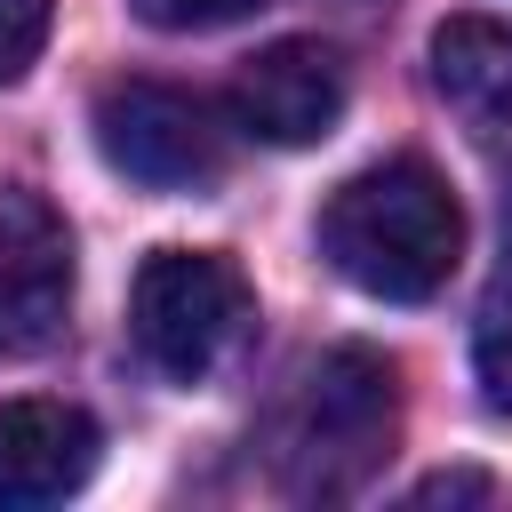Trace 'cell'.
I'll return each instance as SVG.
<instances>
[{
    "instance_id": "obj_6",
    "label": "cell",
    "mask_w": 512,
    "mask_h": 512,
    "mask_svg": "<svg viewBox=\"0 0 512 512\" xmlns=\"http://www.w3.org/2000/svg\"><path fill=\"white\" fill-rule=\"evenodd\" d=\"M344 96H352V80H344L336 48H320V40H272L232 80V128L256 136V144L296 152V144H320L344 120Z\"/></svg>"
},
{
    "instance_id": "obj_2",
    "label": "cell",
    "mask_w": 512,
    "mask_h": 512,
    "mask_svg": "<svg viewBox=\"0 0 512 512\" xmlns=\"http://www.w3.org/2000/svg\"><path fill=\"white\" fill-rule=\"evenodd\" d=\"M392 440H400V376H392V360L368 352V344H328L296 376V392L280 400L272 472L304 504H344L384 472Z\"/></svg>"
},
{
    "instance_id": "obj_3",
    "label": "cell",
    "mask_w": 512,
    "mask_h": 512,
    "mask_svg": "<svg viewBox=\"0 0 512 512\" xmlns=\"http://www.w3.org/2000/svg\"><path fill=\"white\" fill-rule=\"evenodd\" d=\"M256 328V296L216 248H152L128 288V336L168 384H208Z\"/></svg>"
},
{
    "instance_id": "obj_8",
    "label": "cell",
    "mask_w": 512,
    "mask_h": 512,
    "mask_svg": "<svg viewBox=\"0 0 512 512\" xmlns=\"http://www.w3.org/2000/svg\"><path fill=\"white\" fill-rule=\"evenodd\" d=\"M432 88L440 104L480 136H512V24L496 16H448L432 32Z\"/></svg>"
},
{
    "instance_id": "obj_10",
    "label": "cell",
    "mask_w": 512,
    "mask_h": 512,
    "mask_svg": "<svg viewBox=\"0 0 512 512\" xmlns=\"http://www.w3.org/2000/svg\"><path fill=\"white\" fill-rule=\"evenodd\" d=\"M48 16H56V0H0V88L32 72V56L48 40Z\"/></svg>"
},
{
    "instance_id": "obj_9",
    "label": "cell",
    "mask_w": 512,
    "mask_h": 512,
    "mask_svg": "<svg viewBox=\"0 0 512 512\" xmlns=\"http://www.w3.org/2000/svg\"><path fill=\"white\" fill-rule=\"evenodd\" d=\"M472 384H480L488 416H512V232H504V264L488 272L480 312H472Z\"/></svg>"
},
{
    "instance_id": "obj_1",
    "label": "cell",
    "mask_w": 512,
    "mask_h": 512,
    "mask_svg": "<svg viewBox=\"0 0 512 512\" xmlns=\"http://www.w3.org/2000/svg\"><path fill=\"white\" fill-rule=\"evenodd\" d=\"M320 256L384 304H424L448 288V272L464 256V208L432 160L400 152V160H376L328 192Z\"/></svg>"
},
{
    "instance_id": "obj_11",
    "label": "cell",
    "mask_w": 512,
    "mask_h": 512,
    "mask_svg": "<svg viewBox=\"0 0 512 512\" xmlns=\"http://www.w3.org/2000/svg\"><path fill=\"white\" fill-rule=\"evenodd\" d=\"M144 24H160V32H216V24H240V16H256L264 0H128Z\"/></svg>"
},
{
    "instance_id": "obj_7",
    "label": "cell",
    "mask_w": 512,
    "mask_h": 512,
    "mask_svg": "<svg viewBox=\"0 0 512 512\" xmlns=\"http://www.w3.org/2000/svg\"><path fill=\"white\" fill-rule=\"evenodd\" d=\"M96 416L72 400H0V512L64 504L96 472Z\"/></svg>"
},
{
    "instance_id": "obj_13",
    "label": "cell",
    "mask_w": 512,
    "mask_h": 512,
    "mask_svg": "<svg viewBox=\"0 0 512 512\" xmlns=\"http://www.w3.org/2000/svg\"><path fill=\"white\" fill-rule=\"evenodd\" d=\"M504 232H512V200H504Z\"/></svg>"
},
{
    "instance_id": "obj_12",
    "label": "cell",
    "mask_w": 512,
    "mask_h": 512,
    "mask_svg": "<svg viewBox=\"0 0 512 512\" xmlns=\"http://www.w3.org/2000/svg\"><path fill=\"white\" fill-rule=\"evenodd\" d=\"M408 504H496V480H480V472H432V480L408 488Z\"/></svg>"
},
{
    "instance_id": "obj_5",
    "label": "cell",
    "mask_w": 512,
    "mask_h": 512,
    "mask_svg": "<svg viewBox=\"0 0 512 512\" xmlns=\"http://www.w3.org/2000/svg\"><path fill=\"white\" fill-rule=\"evenodd\" d=\"M72 312V232L40 192H0V360L56 344Z\"/></svg>"
},
{
    "instance_id": "obj_4",
    "label": "cell",
    "mask_w": 512,
    "mask_h": 512,
    "mask_svg": "<svg viewBox=\"0 0 512 512\" xmlns=\"http://www.w3.org/2000/svg\"><path fill=\"white\" fill-rule=\"evenodd\" d=\"M96 152L152 192H200L232 160V128L208 96L168 80H112L96 96Z\"/></svg>"
}]
</instances>
